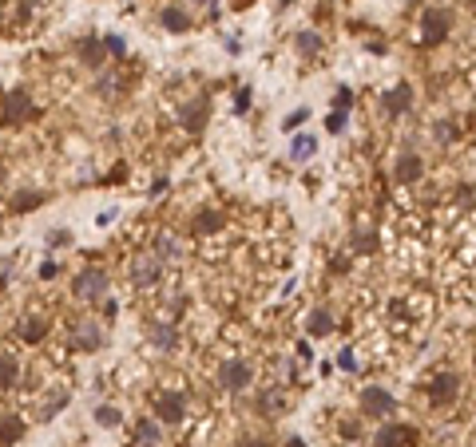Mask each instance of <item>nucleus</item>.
<instances>
[{"label": "nucleus", "instance_id": "f257e3e1", "mask_svg": "<svg viewBox=\"0 0 476 447\" xmlns=\"http://www.w3.org/2000/svg\"><path fill=\"white\" fill-rule=\"evenodd\" d=\"M361 416L365 419H389V416H397V396L389 392V388H381V384H369L361 392Z\"/></svg>", "mask_w": 476, "mask_h": 447}, {"label": "nucleus", "instance_id": "f03ea898", "mask_svg": "<svg viewBox=\"0 0 476 447\" xmlns=\"http://www.w3.org/2000/svg\"><path fill=\"white\" fill-rule=\"evenodd\" d=\"M108 289H112V278H108L103 269H83V273H76V281H71V293L80 301H100Z\"/></svg>", "mask_w": 476, "mask_h": 447}, {"label": "nucleus", "instance_id": "7ed1b4c3", "mask_svg": "<svg viewBox=\"0 0 476 447\" xmlns=\"http://www.w3.org/2000/svg\"><path fill=\"white\" fill-rule=\"evenodd\" d=\"M453 32V12L448 8H429L425 20H421V40L425 44H441Z\"/></svg>", "mask_w": 476, "mask_h": 447}, {"label": "nucleus", "instance_id": "20e7f679", "mask_svg": "<svg viewBox=\"0 0 476 447\" xmlns=\"http://www.w3.org/2000/svg\"><path fill=\"white\" fill-rule=\"evenodd\" d=\"M460 400V376H453V372H441V376H433V384H429V404L433 407H448Z\"/></svg>", "mask_w": 476, "mask_h": 447}, {"label": "nucleus", "instance_id": "39448f33", "mask_svg": "<svg viewBox=\"0 0 476 447\" xmlns=\"http://www.w3.org/2000/svg\"><path fill=\"white\" fill-rule=\"evenodd\" d=\"M159 273H163L159 254H139V258L132 261V281H135V289H151V285H159Z\"/></svg>", "mask_w": 476, "mask_h": 447}, {"label": "nucleus", "instance_id": "423d86ee", "mask_svg": "<svg viewBox=\"0 0 476 447\" xmlns=\"http://www.w3.org/2000/svg\"><path fill=\"white\" fill-rule=\"evenodd\" d=\"M219 384H223L226 392H243V388L250 384V364H246V360H223Z\"/></svg>", "mask_w": 476, "mask_h": 447}, {"label": "nucleus", "instance_id": "0eeeda50", "mask_svg": "<svg viewBox=\"0 0 476 447\" xmlns=\"http://www.w3.org/2000/svg\"><path fill=\"white\" fill-rule=\"evenodd\" d=\"M155 416H159L163 424H179V419L187 416V400H182L179 392H163V396H155Z\"/></svg>", "mask_w": 476, "mask_h": 447}, {"label": "nucleus", "instance_id": "6e6552de", "mask_svg": "<svg viewBox=\"0 0 476 447\" xmlns=\"http://www.w3.org/2000/svg\"><path fill=\"white\" fill-rule=\"evenodd\" d=\"M413 443V427L405 424H381L373 436V447H409Z\"/></svg>", "mask_w": 476, "mask_h": 447}, {"label": "nucleus", "instance_id": "1a4fd4ad", "mask_svg": "<svg viewBox=\"0 0 476 447\" xmlns=\"http://www.w3.org/2000/svg\"><path fill=\"white\" fill-rule=\"evenodd\" d=\"M393 179L401 182V186H413V182L425 179V162L417 159V155H401L397 167H393Z\"/></svg>", "mask_w": 476, "mask_h": 447}, {"label": "nucleus", "instance_id": "9d476101", "mask_svg": "<svg viewBox=\"0 0 476 447\" xmlns=\"http://www.w3.org/2000/svg\"><path fill=\"white\" fill-rule=\"evenodd\" d=\"M71 345L80 348V352H95V348L103 345L100 325H95V321H80V325H76V333H71Z\"/></svg>", "mask_w": 476, "mask_h": 447}, {"label": "nucleus", "instance_id": "9b49d317", "mask_svg": "<svg viewBox=\"0 0 476 447\" xmlns=\"http://www.w3.org/2000/svg\"><path fill=\"white\" fill-rule=\"evenodd\" d=\"M147 340H151L159 352H171V348L179 345V333H175L167 321H151V325H147Z\"/></svg>", "mask_w": 476, "mask_h": 447}, {"label": "nucleus", "instance_id": "f8f14e48", "mask_svg": "<svg viewBox=\"0 0 476 447\" xmlns=\"http://www.w3.org/2000/svg\"><path fill=\"white\" fill-rule=\"evenodd\" d=\"M44 337H48V321H40V317H24L16 325V340H24V345H40Z\"/></svg>", "mask_w": 476, "mask_h": 447}, {"label": "nucleus", "instance_id": "ddd939ff", "mask_svg": "<svg viewBox=\"0 0 476 447\" xmlns=\"http://www.w3.org/2000/svg\"><path fill=\"white\" fill-rule=\"evenodd\" d=\"M68 388H60V384H56V388H52V392H48V396H44V404H40V419H56V416H60V412H64V407H68Z\"/></svg>", "mask_w": 476, "mask_h": 447}, {"label": "nucleus", "instance_id": "4468645a", "mask_svg": "<svg viewBox=\"0 0 476 447\" xmlns=\"http://www.w3.org/2000/svg\"><path fill=\"white\" fill-rule=\"evenodd\" d=\"M36 111H32V103H28V95H8V103H4V119L8 123H24V119H32Z\"/></svg>", "mask_w": 476, "mask_h": 447}, {"label": "nucleus", "instance_id": "2eb2a0df", "mask_svg": "<svg viewBox=\"0 0 476 447\" xmlns=\"http://www.w3.org/2000/svg\"><path fill=\"white\" fill-rule=\"evenodd\" d=\"M203 119H207V100H195L187 107H179V123L187 131H203Z\"/></svg>", "mask_w": 476, "mask_h": 447}, {"label": "nucleus", "instance_id": "dca6fc26", "mask_svg": "<svg viewBox=\"0 0 476 447\" xmlns=\"http://www.w3.org/2000/svg\"><path fill=\"white\" fill-rule=\"evenodd\" d=\"M21 380V360L16 352H0V388H12Z\"/></svg>", "mask_w": 476, "mask_h": 447}, {"label": "nucleus", "instance_id": "f3484780", "mask_svg": "<svg viewBox=\"0 0 476 447\" xmlns=\"http://www.w3.org/2000/svg\"><path fill=\"white\" fill-rule=\"evenodd\" d=\"M159 439H163L159 424H155V419H139V427H135V443L139 447H159Z\"/></svg>", "mask_w": 476, "mask_h": 447}, {"label": "nucleus", "instance_id": "a211bd4d", "mask_svg": "<svg viewBox=\"0 0 476 447\" xmlns=\"http://www.w3.org/2000/svg\"><path fill=\"white\" fill-rule=\"evenodd\" d=\"M103 52H108V48H103L100 40H91V36H88V40L80 44V60H83V68H100V64H103Z\"/></svg>", "mask_w": 476, "mask_h": 447}, {"label": "nucleus", "instance_id": "6ab92c4d", "mask_svg": "<svg viewBox=\"0 0 476 447\" xmlns=\"http://www.w3.org/2000/svg\"><path fill=\"white\" fill-rule=\"evenodd\" d=\"M24 436V424L16 416H0V447H8L16 443V439Z\"/></svg>", "mask_w": 476, "mask_h": 447}, {"label": "nucleus", "instance_id": "aec40b11", "mask_svg": "<svg viewBox=\"0 0 476 447\" xmlns=\"http://www.w3.org/2000/svg\"><path fill=\"white\" fill-rule=\"evenodd\" d=\"M195 230H199V234H219V230H223V214H219V210H203V214L195 218Z\"/></svg>", "mask_w": 476, "mask_h": 447}, {"label": "nucleus", "instance_id": "412c9836", "mask_svg": "<svg viewBox=\"0 0 476 447\" xmlns=\"http://www.w3.org/2000/svg\"><path fill=\"white\" fill-rule=\"evenodd\" d=\"M306 328H310V337H325V333L334 328V321H330V313H325V309H314V313H310V321H306Z\"/></svg>", "mask_w": 476, "mask_h": 447}, {"label": "nucleus", "instance_id": "4be33fe9", "mask_svg": "<svg viewBox=\"0 0 476 447\" xmlns=\"http://www.w3.org/2000/svg\"><path fill=\"white\" fill-rule=\"evenodd\" d=\"M163 28H171V32H187L191 28V16L182 8H163Z\"/></svg>", "mask_w": 476, "mask_h": 447}, {"label": "nucleus", "instance_id": "5701e85b", "mask_svg": "<svg viewBox=\"0 0 476 447\" xmlns=\"http://www.w3.org/2000/svg\"><path fill=\"white\" fill-rule=\"evenodd\" d=\"M314 150H318V143L310 139V135H298V139L290 143V159H294V162H306L310 155H314Z\"/></svg>", "mask_w": 476, "mask_h": 447}, {"label": "nucleus", "instance_id": "b1692460", "mask_svg": "<svg viewBox=\"0 0 476 447\" xmlns=\"http://www.w3.org/2000/svg\"><path fill=\"white\" fill-rule=\"evenodd\" d=\"M155 254H159V261H175V258H179V238L163 234V238L155 242Z\"/></svg>", "mask_w": 476, "mask_h": 447}, {"label": "nucleus", "instance_id": "393cba45", "mask_svg": "<svg viewBox=\"0 0 476 447\" xmlns=\"http://www.w3.org/2000/svg\"><path fill=\"white\" fill-rule=\"evenodd\" d=\"M40 202H44L40 190H24L21 198H12V210H16V214H24V210H36Z\"/></svg>", "mask_w": 476, "mask_h": 447}, {"label": "nucleus", "instance_id": "a878e982", "mask_svg": "<svg viewBox=\"0 0 476 447\" xmlns=\"http://www.w3.org/2000/svg\"><path fill=\"white\" fill-rule=\"evenodd\" d=\"M120 407H115V404H100V407H95V424H100V427H115V424H120Z\"/></svg>", "mask_w": 476, "mask_h": 447}, {"label": "nucleus", "instance_id": "bb28decb", "mask_svg": "<svg viewBox=\"0 0 476 447\" xmlns=\"http://www.w3.org/2000/svg\"><path fill=\"white\" fill-rule=\"evenodd\" d=\"M318 48H322L318 32H302V36H298V52H302V56H318Z\"/></svg>", "mask_w": 476, "mask_h": 447}, {"label": "nucleus", "instance_id": "cd10ccee", "mask_svg": "<svg viewBox=\"0 0 476 447\" xmlns=\"http://www.w3.org/2000/svg\"><path fill=\"white\" fill-rule=\"evenodd\" d=\"M409 95H413V91H409L405 83H401V88H393V91H389V111H405L409 107Z\"/></svg>", "mask_w": 476, "mask_h": 447}, {"label": "nucleus", "instance_id": "c85d7f7f", "mask_svg": "<svg viewBox=\"0 0 476 447\" xmlns=\"http://www.w3.org/2000/svg\"><path fill=\"white\" fill-rule=\"evenodd\" d=\"M325 131H345V111H330V119H325Z\"/></svg>", "mask_w": 476, "mask_h": 447}, {"label": "nucleus", "instance_id": "c756f323", "mask_svg": "<svg viewBox=\"0 0 476 447\" xmlns=\"http://www.w3.org/2000/svg\"><path fill=\"white\" fill-rule=\"evenodd\" d=\"M306 115H310V111H306V107H302V111H290V115H286V123H282V127H286V131H294L298 123H306Z\"/></svg>", "mask_w": 476, "mask_h": 447}, {"label": "nucleus", "instance_id": "7c9ffc66", "mask_svg": "<svg viewBox=\"0 0 476 447\" xmlns=\"http://www.w3.org/2000/svg\"><path fill=\"white\" fill-rule=\"evenodd\" d=\"M103 48L112 52V56H123V52H127V44H123L120 36H108V40H103Z\"/></svg>", "mask_w": 476, "mask_h": 447}, {"label": "nucleus", "instance_id": "2f4dec72", "mask_svg": "<svg viewBox=\"0 0 476 447\" xmlns=\"http://www.w3.org/2000/svg\"><path fill=\"white\" fill-rule=\"evenodd\" d=\"M246 107H250V88H243L234 95V111H246Z\"/></svg>", "mask_w": 476, "mask_h": 447}, {"label": "nucleus", "instance_id": "473e14b6", "mask_svg": "<svg viewBox=\"0 0 476 447\" xmlns=\"http://www.w3.org/2000/svg\"><path fill=\"white\" fill-rule=\"evenodd\" d=\"M357 431H361V424H357V419H345V424H342V436L345 439H357Z\"/></svg>", "mask_w": 476, "mask_h": 447}, {"label": "nucleus", "instance_id": "72a5a7b5", "mask_svg": "<svg viewBox=\"0 0 476 447\" xmlns=\"http://www.w3.org/2000/svg\"><path fill=\"white\" fill-rule=\"evenodd\" d=\"M349 103H354V95H349V88L337 91V111H349Z\"/></svg>", "mask_w": 476, "mask_h": 447}, {"label": "nucleus", "instance_id": "f704fd0d", "mask_svg": "<svg viewBox=\"0 0 476 447\" xmlns=\"http://www.w3.org/2000/svg\"><path fill=\"white\" fill-rule=\"evenodd\" d=\"M436 139H453V123H441V127H436Z\"/></svg>", "mask_w": 476, "mask_h": 447}, {"label": "nucleus", "instance_id": "c9c22d12", "mask_svg": "<svg viewBox=\"0 0 476 447\" xmlns=\"http://www.w3.org/2000/svg\"><path fill=\"white\" fill-rule=\"evenodd\" d=\"M40 278H44V281L56 278V261H44V266H40Z\"/></svg>", "mask_w": 476, "mask_h": 447}, {"label": "nucleus", "instance_id": "e433bc0d", "mask_svg": "<svg viewBox=\"0 0 476 447\" xmlns=\"http://www.w3.org/2000/svg\"><path fill=\"white\" fill-rule=\"evenodd\" d=\"M243 447H266V443H262V439H250V443H243Z\"/></svg>", "mask_w": 476, "mask_h": 447}, {"label": "nucleus", "instance_id": "4c0bfd02", "mask_svg": "<svg viewBox=\"0 0 476 447\" xmlns=\"http://www.w3.org/2000/svg\"><path fill=\"white\" fill-rule=\"evenodd\" d=\"M286 447H306V443H302V439H290V443H286Z\"/></svg>", "mask_w": 476, "mask_h": 447}, {"label": "nucleus", "instance_id": "58836bf2", "mask_svg": "<svg viewBox=\"0 0 476 447\" xmlns=\"http://www.w3.org/2000/svg\"><path fill=\"white\" fill-rule=\"evenodd\" d=\"M246 4H250V0H234V8H246Z\"/></svg>", "mask_w": 476, "mask_h": 447}, {"label": "nucleus", "instance_id": "ea45409f", "mask_svg": "<svg viewBox=\"0 0 476 447\" xmlns=\"http://www.w3.org/2000/svg\"><path fill=\"white\" fill-rule=\"evenodd\" d=\"M195 4H203V0H195Z\"/></svg>", "mask_w": 476, "mask_h": 447}]
</instances>
